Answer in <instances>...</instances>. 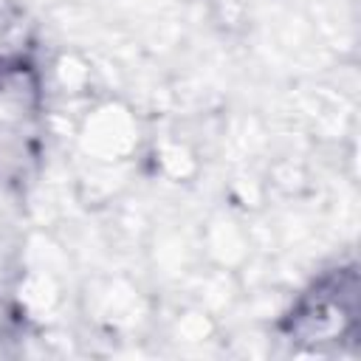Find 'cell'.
Returning a JSON list of instances; mask_svg holds the SVG:
<instances>
[{
  "label": "cell",
  "instance_id": "6da1fadb",
  "mask_svg": "<svg viewBox=\"0 0 361 361\" xmlns=\"http://www.w3.org/2000/svg\"><path fill=\"white\" fill-rule=\"evenodd\" d=\"M358 330V276L355 268H336L313 282L282 322L290 341H355Z\"/></svg>",
  "mask_w": 361,
  "mask_h": 361
}]
</instances>
